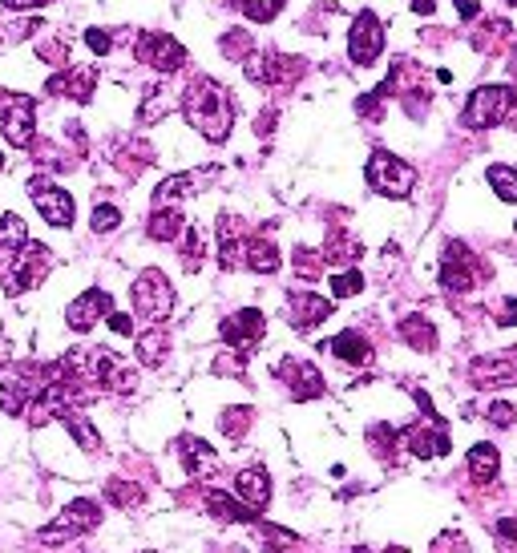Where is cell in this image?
Here are the masks:
<instances>
[{
	"label": "cell",
	"instance_id": "6da1fadb",
	"mask_svg": "<svg viewBox=\"0 0 517 553\" xmlns=\"http://www.w3.org/2000/svg\"><path fill=\"white\" fill-rule=\"evenodd\" d=\"M182 114L206 142H227V134L235 126V105H231L227 89L215 81H198L182 101Z\"/></svg>",
	"mask_w": 517,
	"mask_h": 553
},
{
	"label": "cell",
	"instance_id": "7a4b0ae2",
	"mask_svg": "<svg viewBox=\"0 0 517 553\" xmlns=\"http://www.w3.org/2000/svg\"><path fill=\"white\" fill-rule=\"evenodd\" d=\"M134 311L146 319V323H162V319H170V311H174V287H170V279L162 275V271H142L138 279H134Z\"/></svg>",
	"mask_w": 517,
	"mask_h": 553
},
{
	"label": "cell",
	"instance_id": "3957f363",
	"mask_svg": "<svg viewBox=\"0 0 517 553\" xmlns=\"http://www.w3.org/2000/svg\"><path fill=\"white\" fill-rule=\"evenodd\" d=\"M97 525H101V505L89 501V497H77V501H69L65 513H61L53 525H45L37 537H41L45 545H61V541H73V537H81V533H93Z\"/></svg>",
	"mask_w": 517,
	"mask_h": 553
},
{
	"label": "cell",
	"instance_id": "277c9868",
	"mask_svg": "<svg viewBox=\"0 0 517 553\" xmlns=\"http://www.w3.org/2000/svg\"><path fill=\"white\" fill-rule=\"evenodd\" d=\"M364 174H368V186L376 194H384V198H404L412 190V182H417V170H412L408 162H400L396 154H388V150H376L368 158Z\"/></svg>",
	"mask_w": 517,
	"mask_h": 553
},
{
	"label": "cell",
	"instance_id": "5b68a950",
	"mask_svg": "<svg viewBox=\"0 0 517 553\" xmlns=\"http://www.w3.org/2000/svg\"><path fill=\"white\" fill-rule=\"evenodd\" d=\"M509 109H513V89L509 85H481V89H473V97L465 105V126L469 130H489L509 114Z\"/></svg>",
	"mask_w": 517,
	"mask_h": 553
},
{
	"label": "cell",
	"instance_id": "8992f818",
	"mask_svg": "<svg viewBox=\"0 0 517 553\" xmlns=\"http://www.w3.org/2000/svg\"><path fill=\"white\" fill-rule=\"evenodd\" d=\"M45 275H49V247H41V243H25V247L13 255V271L5 275V291H9V295L33 291Z\"/></svg>",
	"mask_w": 517,
	"mask_h": 553
},
{
	"label": "cell",
	"instance_id": "52a82bcc",
	"mask_svg": "<svg viewBox=\"0 0 517 553\" xmlns=\"http://www.w3.org/2000/svg\"><path fill=\"white\" fill-rule=\"evenodd\" d=\"M380 53H384V25H380L376 13H360L352 33H348V57L368 69V65L380 61Z\"/></svg>",
	"mask_w": 517,
	"mask_h": 553
},
{
	"label": "cell",
	"instance_id": "ba28073f",
	"mask_svg": "<svg viewBox=\"0 0 517 553\" xmlns=\"http://www.w3.org/2000/svg\"><path fill=\"white\" fill-rule=\"evenodd\" d=\"M396 440L412 457H445L449 453V436H445V424L437 416H429L425 424H412V428L396 432Z\"/></svg>",
	"mask_w": 517,
	"mask_h": 553
},
{
	"label": "cell",
	"instance_id": "9c48e42d",
	"mask_svg": "<svg viewBox=\"0 0 517 553\" xmlns=\"http://www.w3.org/2000/svg\"><path fill=\"white\" fill-rule=\"evenodd\" d=\"M29 194H33V202L49 227H73V198L61 186H53L49 178H33Z\"/></svg>",
	"mask_w": 517,
	"mask_h": 553
},
{
	"label": "cell",
	"instance_id": "30bf717a",
	"mask_svg": "<svg viewBox=\"0 0 517 553\" xmlns=\"http://www.w3.org/2000/svg\"><path fill=\"white\" fill-rule=\"evenodd\" d=\"M469 380L477 388H513L517 384V352H501V356H481L469 368Z\"/></svg>",
	"mask_w": 517,
	"mask_h": 553
},
{
	"label": "cell",
	"instance_id": "8fae6325",
	"mask_svg": "<svg viewBox=\"0 0 517 553\" xmlns=\"http://www.w3.org/2000/svg\"><path fill=\"white\" fill-rule=\"evenodd\" d=\"M275 376L291 388L295 400H316V396H324V376H320L316 364H307V360H283L275 368Z\"/></svg>",
	"mask_w": 517,
	"mask_h": 553
},
{
	"label": "cell",
	"instance_id": "7c38bea8",
	"mask_svg": "<svg viewBox=\"0 0 517 553\" xmlns=\"http://www.w3.org/2000/svg\"><path fill=\"white\" fill-rule=\"evenodd\" d=\"M5 138L13 146H33L37 138V105L29 97H9L5 101Z\"/></svg>",
	"mask_w": 517,
	"mask_h": 553
},
{
	"label": "cell",
	"instance_id": "4fadbf2b",
	"mask_svg": "<svg viewBox=\"0 0 517 553\" xmlns=\"http://www.w3.org/2000/svg\"><path fill=\"white\" fill-rule=\"evenodd\" d=\"M138 57H142L150 69H158V73H178V69H182V61H186V49H182L174 37L146 33V37L138 41Z\"/></svg>",
	"mask_w": 517,
	"mask_h": 553
},
{
	"label": "cell",
	"instance_id": "5bb4252c",
	"mask_svg": "<svg viewBox=\"0 0 517 553\" xmlns=\"http://www.w3.org/2000/svg\"><path fill=\"white\" fill-rule=\"evenodd\" d=\"M114 311V299L106 295V291H85V295H77L73 303H69V311H65V323L73 327V331H89L97 319H106Z\"/></svg>",
	"mask_w": 517,
	"mask_h": 553
},
{
	"label": "cell",
	"instance_id": "9a60e30c",
	"mask_svg": "<svg viewBox=\"0 0 517 553\" xmlns=\"http://www.w3.org/2000/svg\"><path fill=\"white\" fill-rule=\"evenodd\" d=\"M263 327H267V319H263V311H255V307H247V311H235L231 319H223V340L231 344V348H251V344H259L263 340Z\"/></svg>",
	"mask_w": 517,
	"mask_h": 553
},
{
	"label": "cell",
	"instance_id": "2e32d148",
	"mask_svg": "<svg viewBox=\"0 0 517 553\" xmlns=\"http://www.w3.org/2000/svg\"><path fill=\"white\" fill-rule=\"evenodd\" d=\"M93 85H97V69H73V73L49 77V81H45V93H53V97H73V101H89Z\"/></svg>",
	"mask_w": 517,
	"mask_h": 553
},
{
	"label": "cell",
	"instance_id": "e0dca14e",
	"mask_svg": "<svg viewBox=\"0 0 517 553\" xmlns=\"http://www.w3.org/2000/svg\"><path fill=\"white\" fill-rule=\"evenodd\" d=\"M178 457H182L186 477H206V473L215 469L211 445H206V440H198V436H178Z\"/></svg>",
	"mask_w": 517,
	"mask_h": 553
},
{
	"label": "cell",
	"instance_id": "ac0fdd59",
	"mask_svg": "<svg viewBox=\"0 0 517 553\" xmlns=\"http://www.w3.org/2000/svg\"><path fill=\"white\" fill-rule=\"evenodd\" d=\"M235 497H239L243 505H251V509H263V505L271 501V477H267L263 469H243V473L235 477Z\"/></svg>",
	"mask_w": 517,
	"mask_h": 553
},
{
	"label": "cell",
	"instance_id": "d6986e66",
	"mask_svg": "<svg viewBox=\"0 0 517 553\" xmlns=\"http://www.w3.org/2000/svg\"><path fill=\"white\" fill-rule=\"evenodd\" d=\"M182 231H186V218H182L178 206H158L150 214V223H146V235L154 243H174V239H182Z\"/></svg>",
	"mask_w": 517,
	"mask_h": 553
},
{
	"label": "cell",
	"instance_id": "ffe728a7",
	"mask_svg": "<svg viewBox=\"0 0 517 553\" xmlns=\"http://www.w3.org/2000/svg\"><path fill=\"white\" fill-rule=\"evenodd\" d=\"M206 509H211L219 521H231V525H247V521H255V513H259V509H251V505H243L239 497L219 493V489L206 493Z\"/></svg>",
	"mask_w": 517,
	"mask_h": 553
},
{
	"label": "cell",
	"instance_id": "44dd1931",
	"mask_svg": "<svg viewBox=\"0 0 517 553\" xmlns=\"http://www.w3.org/2000/svg\"><path fill=\"white\" fill-rule=\"evenodd\" d=\"M328 311H332V303L328 299H320V295H295L291 299V319H295V327L299 331H307V327H320L324 319H328Z\"/></svg>",
	"mask_w": 517,
	"mask_h": 553
},
{
	"label": "cell",
	"instance_id": "7402d4cb",
	"mask_svg": "<svg viewBox=\"0 0 517 553\" xmlns=\"http://www.w3.org/2000/svg\"><path fill=\"white\" fill-rule=\"evenodd\" d=\"M243 235H239V223H235V218L231 214H223L219 218V263L231 271V267H239L243 263Z\"/></svg>",
	"mask_w": 517,
	"mask_h": 553
},
{
	"label": "cell",
	"instance_id": "603a6c76",
	"mask_svg": "<svg viewBox=\"0 0 517 553\" xmlns=\"http://www.w3.org/2000/svg\"><path fill=\"white\" fill-rule=\"evenodd\" d=\"M400 340H404L408 348H417V352H433V348H437V327H433L425 315H408V319L400 323Z\"/></svg>",
	"mask_w": 517,
	"mask_h": 553
},
{
	"label": "cell",
	"instance_id": "cb8c5ba5",
	"mask_svg": "<svg viewBox=\"0 0 517 553\" xmlns=\"http://www.w3.org/2000/svg\"><path fill=\"white\" fill-rule=\"evenodd\" d=\"M255 529H259V541H263V553H303V537H295L291 529L267 525V521H255Z\"/></svg>",
	"mask_w": 517,
	"mask_h": 553
},
{
	"label": "cell",
	"instance_id": "d4e9b609",
	"mask_svg": "<svg viewBox=\"0 0 517 553\" xmlns=\"http://www.w3.org/2000/svg\"><path fill=\"white\" fill-rule=\"evenodd\" d=\"M328 352L336 360H344V364H364L372 348H368V340L360 336V331H340L336 340H328Z\"/></svg>",
	"mask_w": 517,
	"mask_h": 553
},
{
	"label": "cell",
	"instance_id": "484cf974",
	"mask_svg": "<svg viewBox=\"0 0 517 553\" xmlns=\"http://www.w3.org/2000/svg\"><path fill=\"white\" fill-rule=\"evenodd\" d=\"M243 263H247L251 271H259V275H275V271H279V247L267 243V239H251V243L243 247Z\"/></svg>",
	"mask_w": 517,
	"mask_h": 553
},
{
	"label": "cell",
	"instance_id": "4316f807",
	"mask_svg": "<svg viewBox=\"0 0 517 553\" xmlns=\"http://www.w3.org/2000/svg\"><path fill=\"white\" fill-rule=\"evenodd\" d=\"M25 243H29L25 218L21 214H5V218H0V259H13Z\"/></svg>",
	"mask_w": 517,
	"mask_h": 553
},
{
	"label": "cell",
	"instance_id": "83f0119b",
	"mask_svg": "<svg viewBox=\"0 0 517 553\" xmlns=\"http://www.w3.org/2000/svg\"><path fill=\"white\" fill-rule=\"evenodd\" d=\"M497 469H501V453L493 449V445H477V449H469V473H473V481H493L497 477Z\"/></svg>",
	"mask_w": 517,
	"mask_h": 553
},
{
	"label": "cell",
	"instance_id": "f1b7e54d",
	"mask_svg": "<svg viewBox=\"0 0 517 553\" xmlns=\"http://www.w3.org/2000/svg\"><path fill=\"white\" fill-rule=\"evenodd\" d=\"M166 348H170V336L162 327H154V331H146V336H138V360L146 364V368H158L162 360H166Z\"/></svg>",
	"mask_w": 517,
	"mask_h": 553
},
{
	"label": "cell",
	"instance_id": "f546056e",
	"mask_svg": "<svg viewBox=\"0 0 517 553\" xmlns=\"http://www.w3.org/2000/svg\"><path fill=\"white\" fill-rule=\"evenodd\" d=\"M106 501H110V505H118V509H138V505L146 501V489H142V485H134V481L114 477V481H106Z\"/></svg>",
	"mask_w": 517,
	"mask_h": 553
},
{
	"label": "cell",
	"instance_id": "4dcf8cb0",
	"mask_svg": "<svg viewBox=\"0 0 517 553\" xmlns=\"http://www.w3.org/2000/svg\"><path fill=\"white\" fill-rule=\"evenodd\" d=\"M190 186H194L190 174H174V178H166V182L154 190V210H158V206H174V202H182V198L190 194Z\"/></svg>",
	"mask_w": 517,
	"mask_h": 553
},
{
	"label": "cell",
	"instance_id": "1f68e13d",
	"mask_svg": "<svg viewBox=\"0 0 517 553\" xmlns=\"http://www.w3.org/2000/svg\"><path fill=\"white\" fill-rule=\"evenodd\" d=\"M61 420H65V428H69V436L77 440V445H81L85 453H93V449L101 445V436H97V428H93V424H89L85 416H77V412H65Z\"/></svg>",
	"mask_w": 517,
	"mask_h": 553
},
{
	"label": "cell",
	"instance_id": "d6a6232c",
	"mask_svg": "<svg viewBox=\"0 0 517 553\" xmlns=\"http://www.w3.org/2000/svg\"><path fill=\"white\" fill-rule=\"evenodd\" d=\"M489 186H493V194L501 198V202H517V170H509V166H489Z\"/></svg>",
	"mask_w": 517,
	"mask_h": 553
},
{
	"label": "cell",
	"instance_id": "836d02e7",
	"mask_svg": "<svg viewBox=\"0 0 517 553\" xmlns=\"http://www.w3.org/2000/svg\"><path fill=\"white\" fill-rule=\"evenodd\" d=\"M235 9H243L251 21H275L279 9H283V0H231Z\"/></svg>",
	"mask_w": 517,
	"mask_h": 553
},
{
	"label": "cell",
	"instance_id": "e575fe53",
	"mask_svg": "<svg viewBox=\"0 0 517 553\" xmlns=\"http://www.w3.org/2000/svg\"><path fill=\"white\" fill-rule=\"evenodd\" d=\"M182 255H186V267L194 271L198 267V259H202V251H206V235L198 231V227H190V231H182Z\"/></svg>",
	"mask_w": 517,
	"mask_h": 553
},
{
	"label": "cell",
	"instance_id": "d590c367",
	"mask_svg": "<svg viewBox=\"0 0 517 553\" xmlns=\"http://www.w3.org/2000/svg\"><path fill=\"white\" fill-rule=\"evenodd\" d=\"M219 424H223V432H227L231 440H239V436L247 432V424H251V408H227Z\"/></svg>",
	"mask_w": 517,
	"mask_h": 553
},
{
	"label": "cell",
	"instance_id": "8d00e7d4",
	"mask_svg": "<svg viewBox=\"0 0 517 553\" xmlns=\"http://www.w3.org/2000/svg\"><path fill=\"white\" fill-rule=\"evenodd\" d=\"M360 287H364V275L360 271H344V275L332 279V295L336 299H352V295H360Z\"/></svg>",
	"mask_w": 517,
	"mask_h": 553
},
{
	"label": "cell",
	"instance_id": "74e56055",
	"mask_svg": "<svg viewBox=\"0 0 517 553\" xmlns=\"http://www.w3.org/2000/svg\"><path fill=\"white\" fill-rule=\"evenodd\" d=\"M118 223H122V214H118L114 206H97V210H93V218H89V227H93L97 235H106V231H114Z\"/></svg>",
	"mask_w": 517,
	"mask_h": 553
},
{
	"label": "cell",
	"instance_id": "f35d334b",
	"mask_svg": "<svg viewBox=\"0 0 517 553\" xmlns=\"http://www.w3.org/2000/svg\"><path fill=\"white\" fill-rule=\"evenodd\" d=\"M489 420H493L497 428H509V424L517 420V412H513V404H501V400H497V404H489Z\"/></svg>",
	"mask_w": 517,
	"mask_h": 553
},
{
	"label": "cell",
	"instance_id": "ab89813d",
	"mask_svg": "<svg viewBox=\"0 0 517 553\" xmlns=\"http://www.w3.org/2000/svg\"><path fill=\"white\" fill-rule=\"evenodd\" d=\"M295 267H299L303 275H316V271H320V259H316V251H295Z\"/></svg>",
	"mask_w": 517,
	"mask_h": 553
},
{
	"label": "cell",
	"instance_id": "60d3db41",
	"mask_svg": "<svg viewBox=\"0 0 517 553\" xmlns=\"http://www.w3.org/2000/svg\"><path fill=\"white\" fill-rule=\"evenodd\" d=\"M106 319H110V331H118V336H134V323H130V315H122V311H110Z\"/></svg>",
	"mask_w": 517,
	"mask_h": 553
},
{
	"label": "cell",
	"instance_id": "b9f144b4",
	"mask_svg": "<svg viewBox=\"0 0 517 553\" xmlns=\"http://www.w3.org/2000/svg\"><path fill=\"white\" fill-rule=\"evenodd\" d=\"M85 41H89V49H93V53H110V37L101 33V29H89V33H85Z\"/></svg>",
	"mask_w": 517,
	"mask_h": 553
},
{
	"label": "cell",
	"instance_id": "7bdbcfd3",
	"mask_svg": "<svg viewBox=\"0 0 517 553\" xmlns=\"http://www.w3.org/2000/svg\"><path fill=\"white\" fill-rule=\"evenodd\" d=\"M497 323H505V327H513V323H517V299H505V303H501Z\"/></svg>",
	"mask_w": 517,
	"mask_h": 553
},
{
	"label": "cell",
	"instance_id": "ee69618b",
	"mask_svg": "<svg viewBox=\"0 0 517 553\" xmlns=\"http://www.w3.org/2000/svg\"><path fill=\"white\" fill-rule=\"evenodd\" d=\"M457 13L465 21H473V17H481V5H477V0H457Z\"/></svg>",
	"mask_w": 517,
	"mask_h": 553
},
{
	"label": "cell",
	"instance_id": "f6af8a7d",
	"mask_svg": "<svg viewBox=\"0 0 517 553\" xmlns=\"http://www.w3.org/2000/svg\"><path fill=\"white\" fill-rule=\"evenodd\" d=\"M45 0H5V9H41Z\"/></svg>",
	"mask_w": 517,
	"mask_h": 553
},
{
	"label": "cell",
	"instance_id": "bcb514c9",
	"mask_svg": "<svg viewBox=\"0 0 517 553\" xmlns=\"http://www.w3.org/2000/svg\"><path fill=\"white\" fill-rule=\"evenodd\" d=\"M437 9V0H412V13H421V17H429Z\"/></svg>",
	"mask_w": 517,
	"mask_h": 553
},
{
	"label": "cell",
	"instance_id": "7dc6e473",
	"mask_svg": "<svg viewBox=\"0 0 517 553\" xmlns=\"http://www.w3.org/2000/svg\"><path fill=\"white\" fill-rule=\"evenodd\" d=\"M501 537H509V541H517V521H501Z\"/></svg>",
	"mask_w": 517,
	"mask_h": 553
},
{
	"label": "cell",
	"instance_id": "c3c4849f",
	"mask_svg": "<svg viewBox=\"0 0 517 553\" xmlns=\"http://www.w3.org/2000/svg\"><path fill=\"white\" fill-rule=\"evenodd\" d=\"M138 553H158V549H138Z\"/></svg>",
	"mask_w": 517,
	"mask_h": 553
},
{
	"label": "cell",
	"instance_id": "681fc988",
	"mask_svg": "<svg viewBox=\"0 0 517 553\" xmlns=\"http://www.w3.org/2000/svg\"><path fill=\"white\" fill-rule=\"evenodd\" d=\"M352 553H372V549H352Z\"/></svg>",
	"mask_w": 517,
	"mask_h": 553
},
{
	"label": "cell",
	"instance_id": "f907efd6",
	"mask_svg": "<svg viewBox=\"0 0 517 553\" xmlns=\"http://www.w3.org/2000/svg\"><path fill=\"white\" fill-rule=\"evenodd\" d=\"M505 5H517V0H505Z\"/></svg>",
	"mask_w": 517,
	"mask_h": 553
},
{
	"label": "cell",
	"instance_id": "816d5d0a",
	"mask_svg": "<svg viewBox=\"0 0 517 553\" xmlns=\"http://www.w3.org/2000/svg\"><path fill=\"white\" fill-rule=\"evenodd\" d=\"M513 69H517V65H513Z\"/></svg>",
	"mask_w": 517,
	"mask_h": 553
}]
</instances>
